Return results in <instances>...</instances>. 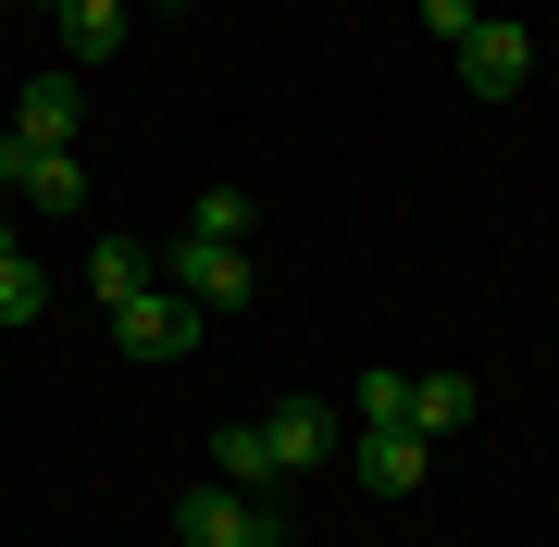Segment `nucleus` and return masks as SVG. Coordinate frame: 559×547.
I'll use <instances>...</instances> for the list:
<instances>
[{
	"mask_svg": "<svg viewBox=\"0 0 559 547\" xmlns=\"http://www.w3.org/2000/svg\"><path fill=\"white\" fill-rule=\"evenodd\" d=\"M200 324H212V311L200 299H187V286H138V299H124L112 311V348H124V361H187V348H200Z\"/></svg>",
	"mask_w": 559,
	"mask_h": 547,
	"instance_id": "nucleus-1",
	"label": "nucleus"
},
{
	"mask_svg": "<svg viewBox=\"0 0 559 547\" xmlns=\"http://www.w3.org/2000/svg\"><path fill=\"white\" fill-rule=\"evenodd\" d=\"M175 535H187V547H274L286 523H274L261 486H187V498H175Z\"/></svg>",
	"mask_w": 559,
	"mask_h": 547,
	"instance_id": "nucleus-2",
	"label": "nucleus"
},
{
	"mask_svg": "<svg viewBox=\"0 0 559 547\" xmlns=\"http://www.w3.org/2000/svg\"><path fill=\"white\" fill-rule=\"evenodd\" d=\"M522 75H535V38H522L510 13H485L473 38H460V87H473V100H522Z\"/></svg>",
	"mask_w": 559,
	"mask_h": 547,
	"instance_id": "nucleus-3",
	"label": "nucleus"
},
{
	"mask_svg": "<svg viewBox=\"0 0 559 547\" xmlns=\"http://www.w3.org/2000/svg\"><path fill=\"white\" fill-rule=\"evenodd\" d=\"M0 187H13L25 212H75V200H87V163H75V150H25V138H0Z\"/></svg>",
	"mask_w": 559,
	"mask_h": 547,
	"instance_id": "nucleus-4",
	"label": "nucleus"
},
{
	"mask_svg": "<svg viewBox=\"0 0 559 547\" xmlns=\"http://www.w3.org/2000/svg\"><path fill=\"white\" fill-rule=\"evenodd\" d=\"M423 473H436V461H423V436H411V424H360V436H348V486H373V498H411Z\"/></svg>",
	"mask_w": 559,
	"mask_h": 547,
	"instance_id": "nucleus-5",
	"label": "nucleus"
},
{
	"mask_svg": "<svg viewBox=\"0 0 559 547\" xmlns=\"http://www.w3.org/2000/svg\"><path fill=\"white\" fill-rule=\"evenodd\" d=\"M162 286H187L200 311H249V286H261V274H249V249H212V237H187Z\"/></svg>",
	"mask_w": 559,
	"mask_h": 547,
	"instance_id": "nucleus-6",
	"label": "nucleus"
},
{
	"mask_svg": "<svg viewBox=\"0 0 559 547\" xmlns=\"http://www.w3.org/2000/svg\"><path fill=\"white\" fill-rule=\"evenodd\" d=\"M261 448H274V473H323V461H336V424H323L311 399H274V411H261Z\"/></svg>",
	"mask_w": 559,
	"mask_h": 547,
	"instance_id": "nucleus-7",
	"label": "nucleus"
},
{
	"mask_svg": "<svg viewBox=\"0 0 559 547\" xmlns=\"http://www.w3.org/2000/svg\"><path fill=\"white\" fill-rule=\"evenodd\" d=\"M75 124H87V87H75V75H38V87L13 100V138H25V150H75Z\"/></svg>",
	"mask_w": 559,
	"mask_h": 547,
	"instance_id": "nucleus-8",
	"label": "nucleus"
},
{
	"mask_svg": "<svg viewBox=\"0 0 559 547\" xmlns=\"http://www.w3.org/2000/svg\"><path fill=\"white\" fill-rule=\"evenodd\" d=\"M473 411H485V385H473V373H411V411H399V424L436 448V436H460V424H473Z\"/></svg>",
	"mask_w": 559,
	"mask_h": 547,
	"instance_id": "nucleus-9",
	"label": "nucleus"
},
{
	"mask_svg": "<svg viewBox=\"0 0 559 547\" xmlns=\"http://www.w3.org/2000/svg\"><path fill=\"white\" fill-rule=\"evenodd\" d=\"M50 25H62V50H75V62H112V50H124V0H62Z\"/></svg>",
	"mask_w": 559,
	"mask_h": 547,
	"instance_id": "nucleus-10",
	"label": "nucleus"
},
{
	"mask_svg": "<svg viewBox=\"0 0 559 547\" xmlns=\"http://www.w3.org/2000/svg\"><path fill=\"white\" fill-rule=\"evenodd\" d=\"M212 486H274V448H261V424H224V436H212Z\"/></svg>",
	"mask_w": 559,
	"mask_h": 547,
	"instance_id": "nucleus-11",
	"label": "nucleus"
},
{
	"mask_svg": "<svg viewBox=\"0 0 559 547\" xmlns=\"http://www.w3.org/2000/svg\"><path fill=\"white\" fill-rule=\"evenodd\" d=\"M38 311H50V274H38V262L13 249V262H0V336H25Z\"/></svg>",
	"mask_w": 559,
	"mask_h": 547,
	"instance_id": "nucleus-12",
	"label": "nucleus"
},
{
	"mask_svg": "<svg viewBox=\"0 0 559 547\" xmlns=\"http://www.w3.org/2000/svg\"><path fill=\"white\" fill-rule=\"evenodd\" d=\"M87 286H100V311H124V299L150 286V262H138L124 237H100V249H87Z\"/></svg>",
	"mask_w": 559,
	"mask_h": 547,
	"instance_id": "nucleus-13",
	"label": "nucleus"
},
{
	"mask_svg": "<svg viewBox=\"0 0 559 547\" xmlns=\"http://www.w3.org/2000/svg\"><path fill=\"white\" fill-rule=\"evenodd\" d=\"M187 237H212V249H249V200H237V187H200V212H187Z\"/></svg>",
	"mask_w": 559,
	"mask_h": 547,
	"instance_id": "nucleus-14",
	"label": "nucleus"
},
{
	"mask_svg": "<svg viewBox=\"0 0 559 547\" xmlns=\"http://www.w3.org/2000/svg\"><path fill=\"white\" fill-rule=\"evenodd\" d=\"M411 411V373H360V424H399Z\"/></svg>",
	"mask_w": 559,
	"mask_h": 547,
	"instance_id": "nucleus-15",
	"label": "nucleus"
},
{
	"mask_svg": "<svg viewBox=\"0 0 559 547\" xmlns=\"http://www.w3.org/2000/svg\"><path fill=\"white\" fill-rule=\"evenodd\" d=\"M423 25H436V38L460 50V38H473V25H485V0H423Z\"/></svg>",
	"mask_w": 559,
	"mask_h": 547,
	"instance_id": "nucleus-16",
	"label": "nucleus"
},
{
	"mask_svg": "<svg viewBox=\"0 0 559 547\" xmlns=\"http://www.w3.org/2000/svg\"><path fill=\"white\" fill-rule=\"evenodd\" d=\"M0 262H13V224H0Z\"/></svg>",
	"mask_w": 559,
	"mask_h": 547,
	"instance_id": "nucleus-17",
	"label": "nucleus"
},
{
	"mask_svg": "<svg viewBox=\"0 0 559 547\" xmlns=\"http://www.w3.org/2000/svg\"><path fill=\"white\" fill-rule=\"evenodd\" d=\"M25 13H62V0H25Z\"/></svg>",
	"mask_w": 559,
	"mask_h": 547,
	"instance_id": "nucleus-18",
	"label": "nucleus"
}]
</instances>
